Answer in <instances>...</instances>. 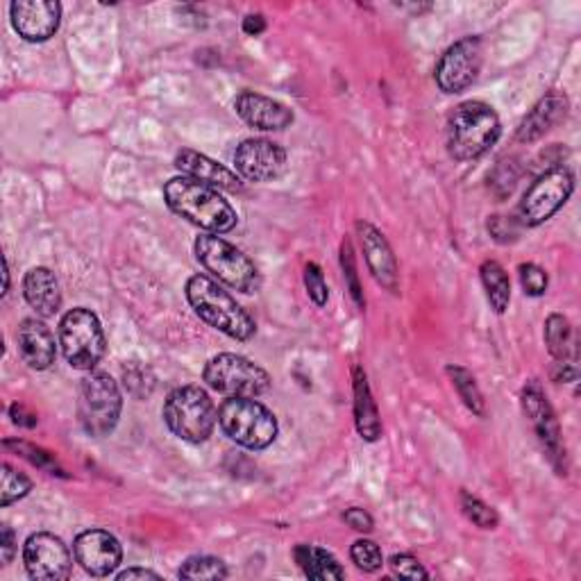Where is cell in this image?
<instances>
[{"instance_id": "1", "label": "cell", "mask_w": 581, "mask_h": 581, "mask_svg": "<svg viewBox=\"0 0 581 581\" xmlns=\"http://www.w3.org/2000/svg\"><path fill=\"white\" fill-rule=\"evenodd\" d=\"M164 200L173 214H178L205 229L208 235H225L237 227V212L218 193V189L178 176L164 185Z\"/></svg>"}, {"instance_id": "2", "label": "cell", "mask_w": 581, "mask_h": 581, "mask_svg": "<svg viewBox=\"0 0 581 581\" xmlns=\"http://www.w3.org/2000/svg\"><path fill=\"white\" fill-rule=\"evenodd\" d=\"M502 134L498 111L488 103L466 100L454 107L448 119V153L456 162H471L488 153Z\"/></svg>"}, {"instance_id": "3", "label": "cell", "mask_w": 581, "mask_h": 581, "mask_svg": "<svg viewBox=\"0 0 581 581\" xmlns=\"http://www.w3.org/2000/svg\"><path fill=\"white\" fill-rule=\"evenodd\" d=\"M187 300L200 321L235 341H250L257 332L252 316L208 275L187 280Z\"/></svg>"}, {"instance_id": "4", "label": "cell", "mask_w": 581, "mask_h": 581, "mask_svg": "<svg viewBox=\"0 0 581 581\" xmlns=\"http://www.w3.org/2000/svg\"><path fill=\"white\" fill-rule=\"evenodd\" d=\"M166 427L187 443H205L216 423L218 412L210 393L200 387L187 384L168 393L162 410Z\"/></svg>"}, {"instance_id": "5", "label": "cell", "mask_w": 581, "mask_h": 581, "mask_svg": "<svg viewBox=\"0 0 581 581\" xmlns=\"http://www.w3.org/2000/svg\"><path fill=\"white\" fill-rule=\"evenodd\" d=\"M218 425L229 441L248 450H264L277 439V418L252 398H227L218 406Z\"/></svg>"}, {"instance_id": "6", "label": "cell", "mask_w": 581, "mask_h": 581, "mask_svg": "<svg viewBox=\"0 0 581 581\" xmlns=\"http://www.w3.org/2000/svg\"><path fill=\"white\" fill-rule=\"evenodd\" d=\"M200 266L239 294H254L261 284L252 259L218 235H202L193 244Z\"/></svg>"}, {"instance_id": "7", "label": "cell", "mask_w": 581, "mask_h": 581, "mask_svg": "<svg viewBox=\"0 0 581 581\" xmlns=\"http://www.w3.org/2000/svg\"><path fill=\"white\" fill-rule=\"evenodd\" d=\"M123 412V395L114 377L107 372H90L80 384V400H78V418L82 429L103 439L109 436L116 425H119Z\"/></svg>"}, {"instance_id": "8", "label": "cell", "mask_w": 581, "mask_h": 581, "mask_svg": "<svg viewBox=\"0 0 581 581\" xmlns=\"http://www.w3.org/2000/svg\"><path fill=\"white\" fill-rule=\"evenodd\" d=\"M60 347L71 368L92 372L107 351L98 316L84 307L64 313L60 321Z\"/></svg>"}, {"instance_id": "9", "label": "cell", "mask_w": 581, "mask_h": 581, "mask_svg": "<svg viewBox=\"0 0 581 581\" xmlns=\"http://www.w3.org/2000/svg\"><path fill=\"white\" fill-rule=\"evenodd\" d=\"M202 380L225 398H259L271 389V375L248 357L223 353L208 361Z\"/></svg>"}, {"instance_id": "10", "label": "cell", "mask_w": 581, "mask_h": 581, "mask_svg": "<svg viewBox=\"0 0 581 581\" xmlns=\"http://www.w3.org/2000/svg\"><path fill=\"white\" fill-rule=\"evenodd\" d=\"M574 191V176L564 168L555 166L532 182V187L522 195L518 205V223L525 227H538L555 216Z\"/></svg>"}, {"instance_id": "11", "label": "cell", "mask_w": 581, "mask_h": 581, "mask_svg": "<svg viewBox=\"0 0 581 581\" xmlns=\"http://www.w3.org/2000/svg\"><path fill=\"white\" fill-rule=\"evenodd\" d=\"M520 404L522 412L530 418L549 463L559 471V475H566V446L561 441V427L538 380H530L522 387Z\"/></svg>"}, {"instance_id": "12", "label": "cell", "mask_w": 581, "mask_h": 581, "mask_svg": "<svg viewBox=\"0 0 581 581\" xmlns=\"http://www.w3.org/2000/svg\"><path fill=\"white\" fill-rule=\"evenodd\" d=\"M484 62V44L479 37L454 42L436 64L434 78L443 94H461L477 80Z\"/></svg>"}, {"instance_id": "13", "label": "cell", "mask_w": 581, "mask_h": 581, "mask_svg": "<svg viewBox=\"0 0 581 581\" xmlns=\"http://www.w3.org/2000/svg\"><path fill=\"white\" fill-rule=\"evenodd\" d=\"M23 564L37 581H64L71 577V552L64 541L48 532L27 536L23 545Z\"/></svg>"}, {"instance_id": "14", "label": "cell", "mask_w": 581, "mask_h": 581, "mask_svg": "<svg viewBox=\"0 0 581 581\" xmlns=\"http://www.w3.org/2000/svg\"><path fill=\"white\" fill-rule=\"evenodd\" d=\"M235 168L248 182H273L286 168V151L269 139H244L235 151Z\"/></svg>"}, {"instance_id": "15", "label": "cell", "mask_w": 581, "mask_h": 581, "mask_svg": "<svg viewBox=\"0 0 581 581\" xmlns=\"http://www.w3.org/2000/svg\"><path fill=\"white\" fill-rule=\"evenodd\" d=\"M10 19L21 39L42 44L60 31L62 5L55 0H16L10 5Z\"/></svg>"}, {"instance_id": "16", "label": "cell", "mask_w": 581, "mask_h": 581, "mask_svg": "<svg viewBox=\"0 0 581 581\" xmlns=\"http://www.w3.org/2000/svg\"><path fill=\"white\" fill-rule=\"evenodd\" d=\"M73 555L84 572L94 577H109L123 561V547L119 538L105 530H86L78 534Z\"/></svg>"}, {"instance_id": "17", "label": "cell", "mask_w": 581, "mask_h": 581, "mask_svg": "<svg viewBox=\"0 0 581 581\" xmlns=\"http://www.w3.org/2000/svg\"><path fill=\"white\" fill-rule=\"evenodd\" d=\"M357 235H359V244L366 257L368 271L372 273L375 282L382 284L387 290H391V294H398V288H400L398 261H395V254L387 237L368 221L357 223Z\"/></svg>"}, {"instance_id": "18", "label": "cell", "mask_w": 581, "mask_h": 581, "mask_svg": "<svg viewBox=\"0 0 581 581\" xmlns=\"http://www.w3.org/2000/svg\"><path fill=\"white\" fill-rule=\"evenodd\" d=\"M235 109L250 128L264 132L286 130L296 119L294 109L257 92H241L235 100Z\"/></svg>"}, {"instance_id": "19", "label": "cell", "mask_w": 581, "mask_h": 581, "mask_svg": "<svg viewBox=\"0 0 581 581\" xmlns=\"http://www.w3.org/2000/svg\"><path fill=\"white\" fill-rule=\"evenodd\" d=\"M21 359L33 370H48L57 359V343L52 330L39 318H25L16 330Z\"/></svg>"}, {"instance_id": "20", "label": "cell", "mask_w": 581, "mask_h": 581, "mask_svg": "<svg viewBox=\"0 0 581 581\" xmlns=\"http://www.w3.org/2000/svg\"><path fill=\"white\" fill-rule=\"evenodd\" d=\"M176 168L182 173V176L198 180L208 187H214L218 191H229V193H239L244 189L241 178L237 173H232L223 164L214 162L212 157L195 153V151H180L176 157Z\"/></svg>"}, {"instance_id": "21", "label": "cell", "mask_w": 581, "mask_h": 581, "mask_svg": "<svg viewBox=\"0 0 581 581\" xmlns=\"http://www.w3.org/2000/svg\"><path fill=\"white\" fill-rule=\"evenodd\" d=\"M568 116V98L561 94H547L541 98L532 111L520 121L515 130L518 143H534L543 139L549 130H555Z\"/></svg>"}, {"instance_id": "22", "label": "cell", "mask_w": 581, "mask_h": 581, "mask_svg": "<svg viewBox=\"0 0 581 581\" xmlns=\"http://www.w3.org/2000/svg\"><path fill=\"white\" fill-rule=\"evenodd\" d=\"M23 296H25V303L31 305L42 318H50L62 309L60 282H57L55 273L46 266H37L25 273Z\"/></svg>"}, {"instance_id": "23", "label": "cell", "mask_w": 581, "mask_h": 581, "mask_svg": "<svg viewBox=\"0 0 581 581\" xmlns=\"http://www.w3.org/2000/svg\"><path fill=\"white\" fill-rule=\"evenodd\" d=\"M353 395H355V425L364 441L375 443L382 436V418L370 393L366 370L361 366L353 368Z\"/></svg>"}, {"instance_id": "24", "label": "cell", "mask_w": 581, "mask_h": 581, "mask_svg": "<svg viewBox=\"0 0 581 581\" xmlns=\"http://www.w3.org/2000/svg\"><path fill=\"white\" fill-rule=\"evenodd\" d=\"M294 559H296V564L303 568V572L309 579L330 581V579H343L345 577V570L341 568L336 557L332 555V552H328L323 547L305 545V543L296 545Z\"/></svg>"}, {"instance_id": "25", "label": "cell", "mask_w": 581, "mask_h": 581, "mask_svg": "<svg viewBox=\"0 0 581 581\" xmlns=\"http://www.w3.org/2000/svg\"><path fill=\"white\" fill-rule=\"evenodd\" d=\"M479 277L490 309L496 313H505L511 305V280L505 266L496 259H486L479 266Z\"/></svg>"}, {"instance_id": "26", "label": "cell", "mask_w": 581, "mask_h": 581, "mask_svg": "<svg viewBox=\"0 0 581 581\" xmlns=\"http://www.w3.org/2000/svg\"><path fill=\"white\" fill-rule=\"evenodd\" d=\"M545 345L555 361H577L574 334L564 313H549L545 321Z\"/></svg>"}, {"instance_id": "27", "label": "cell", "mask_w": 581, "mask_h": 581, "mask_svg": "<svg viewBox=\"0 0 581 581\" xmlns=\"http://www.w3.org/2000/svg\"><path fill=\"white\" fill-rule=\"evenodd\" d=\"M446 372L452 380V387L456 389L459 398L463 400V404H466L475 416H484L486 414V402H484V395H482V391H479V387L475 382L473 372L469 368H463V366H448Z\"/></svg>"}, {"instance_id": "28", "label": "cell", "mask_w": 581, "mask_h": 581, "mask_svg": "<svg viewBox=\"0 0 581 581\" xmlns=\"http://www.w3.org/2000/svg\"><path fill=\"white\" fill-rule=\"evenodd\" d=\"M461 509L466 518L479 530H498L500 515L490 505H486L482 498L473 496L469 490H461Z\"/></svg>"}, {"instance_id": "29", "label": "cell", "mask_w": 581, "mask_h": 581, "mask_svg": "<svg viewBox=\"0 0 581 581\" xmlns=\"http://www.w3.org/2000/svg\"><path fill=\"white\" fill-rule=\"evenodd\" d=\"M180 579H193V581H202V579H225L227 577V566L223 559L218 557H210V555H200V557H191L182 564Z\"/></svg>"}, {"instance_id": "30", "label": "cell", "mask_w": 581, "mask_h": 581, "mask_svg": "<svg viewBox=\"0 0 581 581\" xmlns=\"http://www.w3.org/2000/svg\"><path fill=\"white\" fill-rule=\"evenodd\" d=\"M3 482H0V507H10L19 500H23L27 493L33 490L31 477H25L16 469H12L10 463H3V473H0Z\"/></svg>"}, {"instance_id": "31", "label": "cell", "mask_w": 581, "mask_h": 581, "mask_svg": "<svg viewBox=\"0 0 581 581\" xmlns=\"http://www.w3.org/2000/svg\"><path fill=\"white\" fill-rule=\"evenodd\" d=\"M3 446H5L8 450H14L19 456H23V459L31 461L33 466H37V469H42V471H48L50 475H62V473H64V471L60 469V463H57L55 454H50V452H46V450L33 446V443L19 441V439H8Z\"/></svg>"}, {"instance_id": "32", "label": "cell", "mask_w": 581, "mask_h": 581, "mask_svg": "<svg viewBox=\"0 0 581 581\" xmlns=\"http://www.w3.org/2000/svg\"><path fill=\"white\" fill-rule=\"evenodd\" d=\"M351 559L364 572H377L384 566V557H382L380 545H377L370 538H359V541L353 543Z\"/></svg>"}, {"instance_id": "33", "label": "cell", "mask_w": 581, "mask_h": 581, "mask_svg": "<svg viewBox=\"0 0 581 581\" xmlns=\"http://www.w3.org/2000/svg\"><path fill=\"white\" fill-rule=\"evenodd\" d=\"M341 269H343L345 282H347V288H351V296H353L355 305H357L359 309H364V307H366V300H364L361 284H359V275H357L355 252H353V246H351V241H347V239L341 244Z\"/></svg>"}, {"instance_id": "34", "label": "cell", "mask_w": 581, "mask_h": 581, "mask_svg": "<svg viewBox=\"0 0 581 581\" xmlns=\"http://www.w3.org/2000/svg\"><path fill=\"white\" fill-rule=\"evenodd\" d=\"M518 277L522 284V290H525V296H532V298H541L549 284L547 273L538 264H532V261L518 266Z\"/></svg>"}, {"instance_id": "35", "label": "cell", "mask_w": 581, "mask_h": 581, "mask_svg": "<svg viewBox=\"0 0 581 581\" xmlns=\"http://www.w3.org/2000/svg\"><path fill=\"white\" fill-rule=\"evenodd\" d=\"M305 286H307V294H309V298H311V303L316 307H325L328 305L330 288H328L323 269L318 266V264H313V261H309V264L305 266Z\"/></svg>"}, {"instance_id": "36", "label": "cell", "mask_w": 581, "mask_h": 581, "mask_svg": "<svg viewBox=\"0 0 581 581\" xmlns=\"http://www.w3.org/2000/svg\"><path fill=\"white\" fill-rule=\"evenodd\" d=\"M515 180H518V170H515V164L513 162H500L496 166V170L490 173V189L496 191L500 198L505 195H511L513 187H515Z\"/></svg>"}, {"instance_id": "37", "label": "cell", "mask_w": 581, "mask_h": 581, "mask_svg": "<svg viewBox=\"0 0 581 581\" xmlns=\"http://www.w3.org/2000/svg\"><path fill=\"white\" fill-rule=\"evenodd\" d=\"M486 227H488V235H490L493 239H496L498 244H502V246L513 244V241L518 239V235H520L518 221L511 218V216H500V214L490 216Z\"/></svg>"}, {"instance_id": "38", "label": "cell", "mask_w": 581, "mask_h": 581, "mask_svg": "<svg viewBox=\"0 0 581 581\" xmlns=\"http://www.w3.org/2000/svg\"><path fill=\"white\" fill-rule=\"evenodd\" d=\"M389 568L400 579H429V572L412 555H393L389 561Z\"/></svg>"}, {"instance_id": "39", "label": "cell", "mask_w": 581, "mask_h": 581, "mask_svg": "<svg viewBox=\"0 0 581 581\" xmlns=\"http://www.w3.org/2000/svg\"><path fill=\"white\" fill-rule=\"evenodd\" d=\"M343 520H345V525L347 527H353L355 532L359 534H370L375 530V520L372 515L361 509V507H353V509H345L343 511Z\"/></svg>"}, {"instance_id": "40", "label": "cell", "mask_w": 581, "mask_h": 581, "mask_svg": "<svg viewBox=\"0 0 581 581\" xmlns=\"http://www.w3.org/2000/svg\"><path fill=\"white\" fill-rule=\"evenodd\" d=\"M0 555H3V566L12 564L16 555V536L8 525H3V532H0Z\"/></svg>"}, {"instance_id": "41", "label": "cell", "mask_w": 581, "mask_h": 581, "mask_svg": "<svg viewBox=\"0 0 581 581\" xmlns=\"http://www.w3.org/2000/svg\"><path fill=\"white\" fill-rule=\"evenodd\" d=\"M552 377H555L557 382H574L579 377L577 364L574 361H557L555 370H552Z\"/></svg>"}, {"instance_id": "42", "label": "cell", "mask_w": 581, "mask_h": 581, "mask_svg": "<svg viewBox=\"0 0 581 581\" xmlns=\"http://www.w3.org/2000/svg\"><path fill=\"white\" fill-rule=\"evenodd\" d=\"M10 416H12V420H14L16 425H21V427H35V425H37V416L27 412L23 404H12V406H10Z\"/></svg>"}, {"instance_id": "43", "label": "cell", "mask_w": 581, "mask_h": 581, "mask_svg": "<svg viewBox=\"0 0 581 581\" xmlns=\"http://www.w3.org/2000/svg\"><path fill=\"white\" fill-rule=\"evenodd\" d=\"M264 31H266V19L261 14H248L244 19V33L248 37H259Z\"/></svg>"}, {"instance_id": "44", "label": "cell", "mask_w": 581, "mask_h": 581, "mask_svg": "<svg viewBox=\"0 0 581 581\" xmlns=\"http://www.w3.org/2000/svg\"><path fill=\"white\" fill-rule=\"evenodd\" d=\"M116 579L119 581H132V579H159L157 572L153 570H145V568H128L123 572L116 574Z\"/></svg>"}, {"instance_id": "45", "label": "cell", "mask_w": 581, "mask_h": 581, "mask_svg": "<svg viewBox=\"0 0 581 581\" xmlns=\"http://www.w3.org/2000/svg\"><path fill=\"white\" fill-rule=\"evenodd\" d=\"M8 288H10V264H8V259H5V290H3V294H8Z\"/></svg>"}]
</instances>
